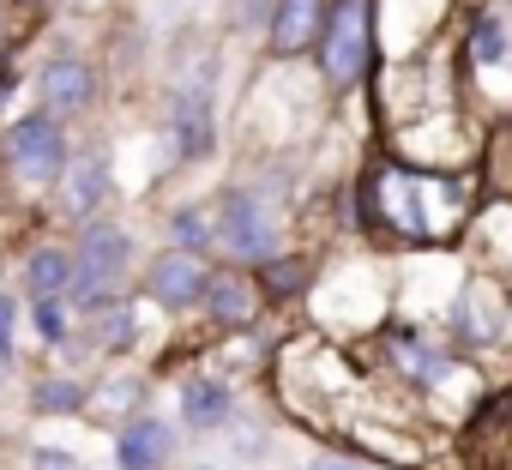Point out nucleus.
Masks as SVG:
<instances>
[{"label":"nucleus","instance_id":"obj_11","mask_svg":"<svg viewBox=\"0 0 512 470\" xmlns=\"http://www.w3.org/2000/svg\"><path fill=\"white\" fill-rule=\"evenodd\" d=\"M109 193V157L103 151H85L67 175V211H91L97 199Z\"/></svg>","mask_w":512,"mask_h":470},{"label":"nucleus","instance_id":"obj_7","mask_svg":"<svg viewBox=\"0 0 512 470\" xmlns=\"http://www.w3.org/2000/svg\"><path fill=\"white\" fill-rule=\"evenodd\" d=\"M205 284H211V278H205L199 254H187V248H181V254H163V260L145 272V290H151L163 308H187V302H199Z\"/></svg>","mask_w":512,"mask_h":470},{"label":"nucleus","instance_id":"obj_18","mask_svg":"<svg viewBox=\"0 0 512 470\" xmlns=\"http://www.w3.org/2000/svg\"><path fill=\"white\" fill-rule=\"evenodd\" d=\"M470 55L488 67V61H500L506 55V37H500V25H476V37H470Z\"/></svg>","mask_w":512,"mask_h":470},{"label":"nucleus","instance_id":"obj_4","mask_svg":"<svg viewBox=\"0 0 512 470\" xmlns=\"http://www.w3.org/2000/svg\"><path fill=\"white\" fill-rule=\"evenodd\" d=\"M7 157H13V169H19L25 181H49V175H61L67 145H61L55 115H25V121H13V133H7Z\"/></svg>","mask_w":512,"mask_h":470},{"label":"nucleus","instance_id":"obj_9","mask_svg":"<svg viewBox=\"0 0 512 470\" xmlns=\"http://www.w3.org/2000/svg\"><path fill=\"white\" fill-rule=\"evenodd\" d=\"M43 103H49V115H79L85 103H91V67L85 61H73V55H55L49 67H43Z\"/></svg>","mask_w":512,"mask_h":470},{"label":"nucleus","instance_id":"obj_2","mask_svg":"<svg viewBox=\"0 0 512 470\" xmlns=\"http://www.w3.org/2000/svg\"><path fill=\"white\" fill-rule=\"evenodd\" d=\"M127 254H133V242H127L121 229L91 223V229H85V242H79V266H73V296H79V302H103V296L121 284Z\"/></svg>","mask_w":512,"mask_h":470},{"label":"nucleus","instance_id":"obj_21","mask_svg":"<svg viewBox=\"0 0 512 470\" xmlns=\"http://www.w3.org/2000/svg\"><path fill=\"white\" fill-rule=\"evenodd\" d=\"M31 470H79V458H73V452H61V446H43V452L31 458Z\"/></svg>","mask_w":512,"mask_h":470},{"label":"nucleus","instance_id":"obj_12","mask_svg":"<svg viewBox=\"0 0 512 470\" xmlns=\"http://www.w3.org/2000/svg\"><path fill=\"white\" fill-rule=\"evenodd\" d=\"M205 302H211V320H223V326H247V320H253V284H247V278H217V284H205Z\"/></svg>","mask_w":512,"mask_h":470},{"label":"nucleus","instance_id":"obj_24","mask_svg":"<svg viewBox=\"0 0 512 470\" xmlns=\"http://www.w3.org/2000/svg\"><path fill=\"white\" fill-rule=\"evenodd\" d=\"M296 284H302V266H296V260H284V266H278V290H296Z\"/></svg>","mask_w":512,"mask_h":470},{"label":"nucleus","instance_id":"obj_8","mask_svg":"<svg viewBox=\"0 0 512 470\" xmlns=\"http://www.w3.org/2000/svg\"><path fill=\"white\" fill-rule=\"evenodd\" d=\"M169 452H175V434L157 416H133L121 428V440H115V464L121 470H157V464H169Z\"/></svg>","mask_w":512,"mask_h":470},{"label":"nucleus","instance_id":"obj_23","mask_svg":"<svg viewBox=\"0 0 512 470\" xmlns=\"http://www.w3.org/2000/svg\"><path fill=\"white\" fill-rule=\"evenodd\" d=\"M37 404H43V410H67V404H79V386H43Z\"/></svg>","mask_w":512,"mask_h":470},{"label":"nucleus","instance_id":"obj_25","mask_svg":"<svg viewBox=\"0 0 512 470\" xmlns=\"http://www.w3.org/2000/svg\"><path fill=\"white\" fill-rule=\"evenodd\" d=\"M308 470H356V464H344V458H314Z\"/></svg>","mask_w":512,"mask_h":470},{"label":"nucleus","instance_id":"obj_14","mask_svg":"<svg viewBox=\"0 0 512 470\" xmlns=\"http://www.w3.org/2000/svg\"><path fill=\"white\" fill-rule=\"evenodd\" d=\"M494 302H500V290H494L488 278H470V284H464V332H470L476 344H488V338L500 332V320L488 314Z\"/></svg>","mask_w":512,"mask_h":470},{"label":"nucleus","instance_id":"obj_19","mask_svg":"<svg viewBox=\"0 0 512 470\" xmlns=\"http://www.w3.org/2000/svg\"><path fill=\"white\" fill-rule=\"evenodd\" d=\"M37 332H43V338H67V314H61L55 296H43V308H37Z\"/></svg>","mask_w":512,"mask_h":470},{"label":"nucleus","instance_id":"obj_15","mask_svg":"<svg viewBox=\"0 0 512 470\" xmlns=\"http://www.w3.org/2000/svg\"><path fill=\"white\" fill-rule=\"evenodd\" d=\"M181 410H187L193 428H217V422L229 416V386H217V380H193V386L181 392Z\"/></svg>","mask_w":512,"mask_h":470},{"label":"nucleus","instance_id":"obj_3","mask_svg":"<svg viewBox=\"0 0 512 470\" xmlns=\"http://www.w3.org/2000/svg\"><path fill=\"white\" fill-rule=\"evenodd\" d=\"M374 217L392 223L398 235H416V242H428V235L440 229L428 217V181H416L404 169H380L374 175Z\"/></svg>","mask_w":512,"mask_h":470},{"label":"nucleus","instance_id":"obj_5","mask_svg":"<svg viewBox=\"0 0 512 470\" xmlns=\"http://www.w3.org/2000/svg\"><path fill=\"white\" fill-rule=\"evenodd\" d=\"M217 235H223V248L229 254H241V260H260V254H272V217H266V205L253 199V193H223V205H217Z\"/></svg>","mask_w":512,"mask_h":470},{"label":"nucleus","instance_id":"obj_20","mask_svg":"<svg viewBox=\"0 0 512 470\" xmlns=\"http://www.w3.org/2000/svg\"><path fill=\"white\" fill-rule=\"evenodd\" d=\"M13 314H19V308L0 296V374H7V356H13Z\"/></svg>","mask_w":512,"mask_h":470},{"label":"nucleus","instance_id":"obj_16","mask_svg":"<svg viewBox=\"0 0 512 470\" xmlns=\"http://www.w3.org/2000/svg\"><path fill=\"white\" fill-rule=\"evenodd\" d=\"M91 338H97L103 350H121V344H133V314H127V308H103Z\"/></svg>","mask_w":512,"mask_h":470},{"label":"nucleus","instance_id":"obj_22","mask_svg":"<svg viewBox=\"0 0 512 470\" xmlns=\"http://www.w3.org/2000/svg\"><path fill=\"white\" fill-rule=\"evenodd\" d=\"M175 235H181L187 248H199V242H205V217H199V211H181V217H175Z\"/></svg>","mask_w":512,"mask_h":470},{"label":"nucleus","instance_id":"obj_6","mask_svg":"<svg viewBox=\"0 0 512 470\" xmlns=\"http://www.w3.org/2000/svg\"><path fill=\"white\" fill-rule=\"evenodd\" d=\"M464 452H470V464H476V470H512V392H506V398H494V404L470 422Z\"/></svg>","mask_w":512,"mask_h":470},{"label":"nucleus","instance_id":"obj_1","mask_svg":"<svg viewBox=\"0 0 512 470\" xmlns=\"http://www.w3.org/2000/svg\"><path fill=\"white\" fill-rule=\"evenodd\" d=\"M320 61H326L332 85H356L362 79V67H368V0H338L332 7L326 37H320Z\"/></svg>","mask_w":512,"mask_h":470},{"label":"nucleus","instance_id":"obj_13","mask_svg":"<svg viewBox=\"0 0 512 470\" xmlns=\"http://www.w3.org/2000/svg\"><path fill=\"white\" fill-rule=\"evenodd\" d=\"M25 284H31L37 302H43V296H61V290L73 284V260H67L61 248H37L31 266H25Z\"/></svg>","mask_w":512,"mask_h":470},{"label":"nucleus","instance_id":"obj_10","mask_svg":"<svg viewBox=\"0 0 512 470\" xmlns=\"http://www.w3.org/2000/svg\"><path fill=\"white\" fill-rule=\"evenodd\" d=\"M314 31H326V0H278L272 55H302L314 43Z\"/></svg>","mask_w":512,"mask_h":470},{"label":"nucleus","instance_id":"obj_17","mask_svg":"<svg viewBox=\"0 0 512 470\" xmlns=\"http://www.w3.org/2000/svg\"><path fill=\"white\" fill-rule=\"evenodd\" d=\"M205 103H187L181 97V151H205Z\"/></svg>","mask_w":512,"mask_h":470}]
</instances>
